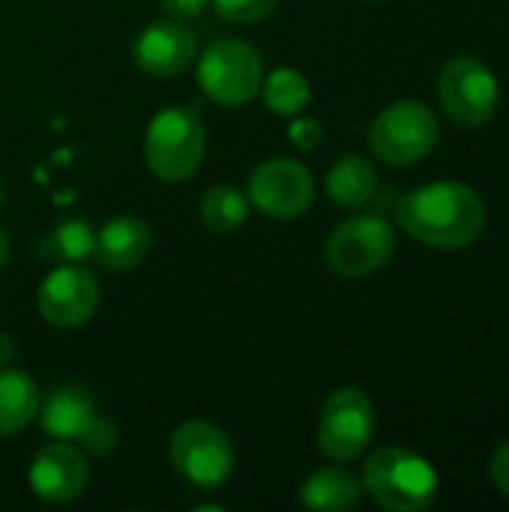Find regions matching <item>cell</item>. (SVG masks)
I'll return each mask as SVG.
<instances>
[{"label":"cell","mask_w":509,"mask_h":512,"mask_svg":"<svg viewBox=\"0 0 509 512\" xmlns=\"http://www.w3.org/2000/svg\"><path fill=\"white\" fill-rule=\"evenodd\" d=\"M396 225L408 237L432 249L456 252V249L471 246L483 234L486 204L480 192L471 189L468 183H456V180L429 183V186L408 192L399 201Z\"/></svg>","instance_id":"1"},{"label":"cell","mask_w":509,"mask_h":512,"mask_svg":"<svg viewBox=\"0 0 509 512\" xmlns=\"http://www.w3.org/2000/svg\"><path fill=\"white\" fill-rule=\"evenodd\" d=\"M207 153V129L198 111L162 108L144 132V165L159 183H186L195 177Z\"/></svg>","instance_id":"2"},{"label":"cell","mask_w":509,"mask_h":512,"mask_svg":"<svg viewBox=\"0 0 509 512\" xmlns=\"http://www.w3.org/2000/svg\"><path fill=\"white\" fill-rule=\"evenodd\" d=\"M363 492L387 512H423L438 498V474L435 468L405 450V447H381L363 465Z\"/></svg>","instance_id":"3"},{"label":"cell","mask_w":509,"mask_h":512,"mask_svg":"<svg viewBox=\"0 0 509 512\" xmlns=\"http://www.w3.org/2000/svg\"><path fill=\"white\" fill-rule=\"evenodd\" d=\"M168 465L195 492H219L234 477L237 453L216 423L186 420L168 438Z\"/></svg>","instance_id":"4"},{"label":"cell","mask_w":509,"mask_h":512,"mask_svg":"<svg viewBox=\"0 0 509 512\" xmlns=\"http://www.w3.org/2000/svg\"><path fill=\"white\" fill-rule=\"evenodd\" d=\"M36 420L48 438L78 444L84 453L108 456L117 447V426L99 414L96 402L81 384H57L51 393H45Z\"/></svg>","instance_id":"5"},{"label":"cell","mask_w":509,"mask_h":512,"mask_svg":"<svg viewBox=\"0 0 509 512\" xmlns=\"http://www.w3.org/2000/svg\"><path fill=\"white\" fill-rule=\"evenodd\" d=\"M198 87L222 108H240L261 93L264 60L255 45L222 36L213 39L198 57Z\"/></svg>","instance_id":"6"},{"label":"cell","mask_w":509,"mask_h":512,"mask_svg":"<svg viewBox=\"0 0 509 512\" xmlns=\"http://www.w3.org/2000/svg\"><path fill=\"white\" fill-rule=\"evenodd\" d=\"M441 126L429 105L420 99H399L390 102L369 126V150L393 165L408 168L423 162L438 144Z\"/></svg>","instance_id":"7"},{"label":"cell","mask_w":509,"mask_h":512,"mask_svg":"<svg viewBox=\"0 0 509 512\" xmlns=\"http://www.w3.org/2000/svg\"><path fill=\"white\" fill-rule=\"evenodd\" d=\"M438 102L453 123L477 129L495 117L501 87L477 54H456L438 72Z\"/></svg>","instance_id":"8"},{"label":"cell","mask_w":509,"mask_h":512,"mask_svg":"<svg viewBox=\"0 0 509 512\" xmlns=\"http://www.w3.org/2000/svg\"><path fill=\"white\" fill-rule=\"evenodd\" d=\"M396 252V231L381 216H351L339 222L327 243V267L342 279H366L390 264Z\"/></svg>","instance_id":"9"},{"label":"cell","mask_w":509,"mask_h":512,"mask_svg":"<svg viewBox=\"0 0 509 512\" xmlns=\"http://www.w3.org/2000/svg\"><path fill=\"white\" fill-rule=\"evenodd\" d=\"M375 438V405L360 387H339L318 414V447L333 462L360 459Z\"/></svg>","instance_id":"10"},{"label":"cell","mask_w":509,"mask_h":512,"mask_svg":"<svg viewBox=\"0 0 509 512\" xmlns=\"http://www.w3.org/2000/svg\"><path fill=\"white\" fill-rule=\"evenodd\" d=\"M246 198L249 207L270 219H297L315 201V177L297 159H267L249 174Z\"/></svg>","instance_id":"11"},{"label":"cell","mask_w":509,"mask_h":512,"mask_svg":"<svg viewBox=\"0 0 509 512\" xmlns=\"http://www.w3.org/2000/svg\"><path fill=\"white\" fill-rule=\"evenodd\" d=\"M36 309L51 327L78 330L99 309V282L90 270L78 264H63L42 279L36 291Z\"/></svg>","instance_id":"12"},{"label":"cell","mask_w":509,"mask_h":512,"mask_svg":"<svg viewBox=\"0 0 509 512\" xmlns=\"http://www.w3.org/2000/svg\"><path fill=\"white\" fill-rule=\"evenodd\" d=\"M27 483L33 495L51 507H66L78 501L90 483V465L78 444L69 441H48L30 462Z\"/></svg>","instance_id":"13"},{"label":"cell","mask_w":509,"mask_h":512,"mask_svg":"<svg viewBox=\"0 0 509 512\" xmlns=\"http://www.w3.org/2000/svg\"><path fill=\"white\" fill-rule=\"evenodd\" d=\"M135 66L150 78H174L186 72L198 57V36L186 21L162 18L147 24L132 48Z\"/></svg>","instance_id":"14"},{"label":"cell","mask_w":509,"mask_h":512,"mask_svg":"<svg viewBox=\"0 0 509 512\" xmlns=\"http://www.w3.org/2000/svg\"><path fill=\"white\" fill-rule=\"evenodd\" d=\"M153 246V231L141 216H114L96 231L93 258L108 273L135 270Z\"/></svg>","instance_id":"15"},{"label":"cell","mask_w":509,"mask_h":512,"mask_svg":"<svg viewBox=\"0 0 509 512\" xmlns=\"http://www.w3.org/2000/svg\"><path fill=\"white\" fill-rule=\"evenodd\" d=\"M363 498V480L339 465L312 471L300 486V504L315 512H348Z\"/></svg>","instance_id":"16"},{"label":"cell","mask_w":509,"mask_h":512,"mask_svg":"<svg viewBox=\"0 0 509 512\" xmlns=\"http://www.w3.org/2000/svg\"><path fill=\"white\" fill-rule=\"evenodd\" d=\"M378 192V174L372 162L360 153L339 156L327 171V195L342 210H360L366 207Z\"/></svg>","instance_id":"17"},{"label":"cell","mask_w":509,"mask_h":512,"mask_svg":"<svg viewBox=\"0 0 509 512\" xmlns=\"http://www.w3.org/2000/svg\"><path fill=\"white\" fill-rule=\"evenodd\" d=\"M39 402H42L39 384L27 372L3 366L0 369V438H12L24 432L36 420Z\"/></svg>","instance_id":"18"},{"label":"cell","mask_w":509,"mask_h":512,"mask_svg":"<svg viewBox=\"0 0 509 512\" xmlns=\"http://www.w3.org/2000/svg\"><path fill=\"white\" fill-rule=\"evenodd\" d=\"M198 216L210 234H234L249 219V198H246V192H240L237 186H228V183L210 186L201 195Z\"/></svg>","instance_id":"19"},{"label":"cell","mask_w":509,"mask_h":512,"mask_svg":"<svg viewBox=\"0 0 509 512\" xmlns=\"http://www.w3.org/2000/svg\"><path fill=\"white\" fill-rule=\"evenodd\" d=\"M93 243H96V228L87 219H60L51 225L42 237V255L60 261V264H81L84 258H93Z\"/></svg>","instance_id":"20"},{"label":"cell","mask_w":509,"mask_h":512,"mask_svg":"<svg viewBox=\"0 0 509 512\" xmlns=\"http://www.w3.org/2000/svg\"><path fill=\"white\" fill-rule=\"evenodd\" d=\"M261 93H264V105L273 114H279V117H297V114H303V108L312 99L309 78L300 69H291V66H279L270 75H264Z\"/></svg>","instance_id":"21"},{"label":"cell","mask_w":509,"mask_h":512,"mask_svg":"<svg viewBox=\"0 0 509 512\" xmlns=\"http://www.w3.org/2000/svg\"><path fill=\"white\" fill-rule=\"evenodd\" d=\"M279 0H210L213 12L225 24H255L276 9Z\"/></svg>","instance_id":"22"},{"label":"cell","mask_w":509,"mask_h":512,"mask_svg":"<svg viewBox=\"0 0 509 512\" xmlns=\"http://www.w3.org/2000/svg\"><path fill=\"white\" fill-rule=\"evenodd\" d=\"M288 141L297 150H315L321 144V123L312 117H297L288 129Z\"/></svg>","instance_id":"23"},{"label":"cell","mask_w":509,"mask_h":512,"mask_svg":"<svg viewBox=\"0 0 509 512\" xmlns=\"http://www.w3.org/2000/svg\"><path fill=\"white\" fill-rule=\"evenodd\" d=\"M207 6L210 0H159V9L165 12V18H174V21H192Z\"/></svg>","instance_id":"24"},{"label":"cell","mask_w":509,"mask_h":512,"mask_svg":"<svg viewBox=\"0 0 509 512\" xmlns=\"http://www.w3.org/2000/svg\"><path fill=\"white\" fill-rule=\"evenodd\" d=\"M489 474H492V483L501 495L509 498V441H504L495 456H492V465H489Z\"/></svg>","instance_id":"25"},{"label":"cell","mask_w":509,"mask_h":512,"mask_svg":"<svg viewBox=\"0 0 509 512\" xmlns=\"http://www.w3.org/2000/svg\"><path fill=\"white\" fill-rule=\"evenodd\" d=\"M12 360H15V342H12V336L0 333V369L12 366Z\"/></svg>","instance_id":"26"},{"label":"cell","mask_w":509,"mask_h":512,"mask_svg":"<svg viewBox=\"0 0 509 512\" xmlns=\"http://www.w3.org/2000/svg\"><path fill=\"white\" fill-rule=\"evenodd\" d=\"M6 264H9V237L0 231V270H3Z\"/></svg>","instance_id":"27"},{"label":"cell","mask_w":509,"mask_h":512,"mask_svg":"<svg viewBox=\"0 0 509 512\" xmlns=\"http://www.w3.org/2000/svg\"><path fill=\"white\" fill-rule=\"evenodd\" d=\"M3 207H6V186L0 183V213H3Z\"/></svg>","instance_id":"28"},{"label":"cell","mask_w":509,"mask_h":512,"mask_svg":"<svg viewBox=\"0 0 509 512\" xmlns=\"http://www.w3.org/2000/svg\"><path fill=\"white\" fill-rule=\"evenodd\" d=\"M375 3H384V0H375Z\"/></svg>","instance_id":"29"}]
</instances>
